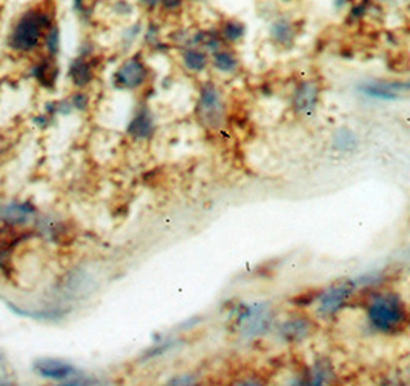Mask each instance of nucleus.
Segmentation results:
<instances>
[{
    "mask_svg": "<svg viewBox=\"0 0 410 386\" xmlns=\"http://www.w3.org/2000/svg\"><path fill=\"white\" fill-rule=\"evenodd\" d=\"M54 25L53 14L42 5L29 6L19 14L8 34V48L19 54H29L43 44L46 31Z\"/></svg>",
    "mask_w": 410,
    "mask_h": 386,
    "instance_id": "nucleus-1",
    "label": "nucleus"
},
{
    "mask_svg": "<svg viewBox=\"0 0 410 386\" xmlns=\"http://www.w3.org/2000/svg\"><path fill=\"white\" fill-rule=\"evenodd\" d=\"M367 316L371 324L381 333H398L407 321L404 303L393 294L376 295L369 305Z\"/></svg>",
    "mask_w": 410,
    "mask_h": 386,
    "instance_id": "nucleus-2",
    "label": "nucleus"
},
{
    "mask_svg": "<svg viewBox=\"0 0 410 386\" xmlns=\"http://www.w3.org/2000/svg\"><path fill=\"white\" fill-rule=\"evenodd\" d=\"M234 321L241 335L252 339L268 331L272 324V310L263 303L247 305L238 308Z\"/></svg>",
    "mask_w": 410,
    "mask_h": 386,
    "instance_id": "nucleus-3",
    "label": "nucleus"
},
{
    "mask_svg": "<svg viewBox=\"0 0 410 386\" xmlns=\"http://www.w3.org/2000/svg\"><path fill=\"white\" fill-rule=\"evenodd\" d=\"M197 114L209 128H220L224 122V102L215 85H205L200 93Z\"/></svg>",
    "mask_w": 410,
    "mask_h": 386,
    "instance_id": "nucleus-4",
    "label": "nucleus"
},
{
    "mask_svg": "<svg viewBox=\"0 0 410 386\" xmlns=\"http://www.w3.org/2000/svg\"><path fill=\"white\" fill-rule=\"evenodd\" d=\"M148 77V69L144 63L132 58L126 60L122 67L114 72V85L117 88H123V90H135L140 85L144 84Z\"/></svg>",
    "mask_w": 410,
    "mask_h": 386,
    "instance_id": "nucleus-5",
    "label": "nucleus"
},
{
    "mask_svg": "<svg viewBox=\"0 0 410 386\" xmlns=\"http://www.w3.org/2000/svg\"><path fill=\"white\" fill-rule=\"evenodd\" d=\"M353 288H355V284L353 281H348V284H343L339 286H332L331 289L321 295L320 300V314L321 316H334L335 312H339L344 303L348 302L350 297Z\"/></svg>",
    "mask_w": 410,
    "mask_h": 386,
    "instance_id": "nucleus-6",
    "label": "nucleus"
},
{
    "mask_svg": "<svg viewBox=\"0 0 410 386\" xmlns=\"http://www.w3.org/2000/svg\"><path fill=\"white\" fill-rule=\"evenodd\" d=\"M36 373L40 374L48 380H57V382H67L72 379V375L77 374V369L57 359H39L34 364Z\"/></svg>",
    "mask_w": 410,
    "mask_h": 386,
    "instance_id": "nucleus-7",
    "label": "nucleus"
},
{
    "mask_svg": "<svg viewBox=\"0 0 410 386\" xmlns=\"http://www.w3.org/2000/svg\"><path fill=\"white\" fill-rule=\"evenodd\" d=\"M36 215V206L29 202H13L0 210V217L5 225L22 227L27 225Z\"/></svg>",
    "mask_w": 410,
    "mask_h": 386,
    "instance_id": "nucleus-8",
    "label": "nucleus"
},
{
    "mask_svg": "<svg viewBox=\"0 0 410 386\" xmlns=\"http://www.w3.org/2000/svg\"><path fill=\"white\" fill-rule=\"evenodd\" d=\"M320 88L317 84L306 82L296 88L294 94V107L300 114H312L317 108Z\"/></svg>",
    "mask_w": 410,
    "mask_h": 386,
    "instance_id": "nucleus-9",
    "label": "nucleus"
},
{
    "mask_svg": "<svg viewBox=\"0 0 410 386\" xmlns=\"http://www.w3.org/2000/svg\"><path fill=\"white\" fill-rule=\"evenodd\" d=\"M31 74L37 80V82L43 88H54L55 82H57L59 76V68L57 63H55V58L53 55H45V58L40 59L34 63L33 69H31Z\"/></svg>",
    "mask_w": 410,
    "mask_h": 386,
    "instance_id": "nucleus-10",
    "label": "nucleus"
},
{
    "mask_svg": "<svg viewBox=\"0 0 410 386\" xmlns=\"http://www.w3.org/2000/svg\"><path fill=\"white\" fill-rule=\"evenodd\" d=\"M23 239H25V234L18 231V227L4 225V227L0 228V267L2 268L6 267L8 257H10L13 249L18 246Z\"/></svg>",
    "mask_w": 410,
    "mask_h": 386,
    "instance_id": "nucleus-11",
    "label": "nucleus"
},
{
    "mask_svg": "<svg viewBox=\"0 0 410 386\" xmlns=\"http://www.w3.org/2000/svg\"><path fill=\"white\" fill-rule=\"evenodd\" d=\"M68 76L71 79V82L77 88H83L86 85H90L91 80L94 79L93 63L90 62V59L85 58V55H80V58L72 60Z\"/></svg>",
    "mask_w": 410,
    "mask_h": 386,
    "instance_id": "nucleus-12",
    "label": "nucleus"
},
{
    "mask_svg": "<svg viewBox=\"0 0 410 386\" xmlns=\"http://www.w3.org/2000/svg\"><path fill=\"white\" fill-rule=\"evenodd\" d=\"M128 133H130L135 139H148L154 133V120H152L151 114L143 109L137 114L132 122L128 126Z\"/></svg>",
    "mask_w": 410,
    "mask_h": 386,
    "instance_id": "nucleus-13",
    "label": "nucleus"
},
{
    "mask_svg": "<svg viewBox=\"0 0 410 386\" xmlns=\"http://www.w3.org/2000/svg\"><path fill=\"white\" fill-rule=\"evenodd\" d=\"M281 335L289 342H300L304 337H308L310 333V325L304 319H294L286 324L280 329Z\"/></svg>",
    "mask_w": 410,
    "mask_h": 386,
    "instance_id": "nucleus-14",
    "label": "nucleus"
},
{
    "mask_svg": "<svg viewBox=\"0 0 410 386\" xmlns=\"http://www.w3.org/2000/svg\"><path fill=\"white\" fill-rule=\"evenodd\" d=\"M8 307H10V310L14 311L18 316L28 317V319H33V320H57V319L65 316V312L59 311V310H37V311H31L28 308L18 307V305H14V303H8Z\"/></svg>",
    "mask_w": 410,
    "mask_h": 386,
    "instance_id": "nucleus-15",
    "label": "nucleus"
},
{
    "mask_svg": "<svg viewBox=\"0 0 410 386\" xmlns=\"http://www.w3.org/2000/svg\"><path fill=\"white\" fill-rule=\"evenodd\" d=\"M361 91H363L367 98L380 99V100H395L398 98V93L395 86L385 85V84H369L361 86Z\"/></svg>",
    "mask_w": 410,
    "mask_h": 386,
    "instance_id": "nucleus-16",
    "label": "nucleus"
},
{
    "mask_svg": "<svg viewBox=\"0 0 410 386\" xmlns=\"http://www.w3.org/2000/svg\"><path fill=\"white\" fill-rule=\"evenodd\" d=\"M183 63L189 71L200 72L207 67V55L205 51L197 48H188L183 51Z\"/></svg>",
    "mask_w": 410,
    "mask_h": 386,
    "instance_id": "nucleus-17",
    "label": "nucleus"
},
{
    "mask_svg": "<svg viewBox=\"0 0 410 386\" xmlns=\"http://www.w3.org/2000/svg\"><path fill=\"white\" fill-rule=\"evenodd\" d=\"M214 67L221 72H234L238 67V60L234 54L226 50H219L214 53Z\"/></svg>",
    "mask_w": 410,
    "mask_h": 386,
    "instance_id": "nucleus-18",
    "label": "nucleus"
},
{
    "mask_svg": "<svg viewBox=\"0 0 410 386\" xmlns=\"http://www.w3.org/2000/svg\"><path fill=\"white\" fill-rule=\"evenodd\" d=\"M271 34L278 44L289 45L294 40V28L287 20L281 19V20L273 23L272 28H271Z\"/></svg>",
    "mask_w": 410,
    "mask_h": 386,
    "instance_id": "nucleus-19",
    "label": "nucleus"
},
{
    "mask_svg": "<svg viewBox=\"0 0 410 386\" xmlns=\"http://www.w3.org/2000/svg\"><path fill=\"white\" fill-rule=\"evenodd\" d=\"M246 29L245 25L238 20H228L224 22L221 29V37L226 42H238V40L245 36Z\"/></svg>",
    "mask_w": 410,
    "mask_h": 386,
    "instance_id": "nucleus-20",
    "label": "nucleus"
},
{
    "mask_svg": "<svg viewBox=\"0 0 410 386\" xmlns=\"http://www.w3.org/2000/svg\"><path fill=\"white\" fill-rule=\"evenodd\" d=\"M332 379V368L329 366L327 361H320L310 371L309 383L312 385H323Z\"/></svg>",
    "mask_w": 410,
    "mask_h": 386,
    "instance_id": "nucleus-21",
    "label": "nucleus"
},
{
    "mask_svg": "<svg viewBox=\"0 0 410 386\" xmlns=\"http://www.w3.org/2000/svg\"><path fill=\"white\" fill-rule=\"evenodd\" d=\"M43 45L46 48L48 55H53V58L57 55V53L60 50V31L57 27H55V23L46 31L45 39H43Z\"/></svg>",
    "mask_w": 410,
    "mask_h": 386,
    "instance_id": "nucleus-22",
    "label": "nucleus"
},
{
    "mask_svg": "<svg viewBox=\"0 0 410 386\" xmlns=\"http://www.w3.org/2000/svg\"><path fill=\"white\" fill-rule=\"evenodd\" d=\"M357 145H358L357 135L348 130H340L335 134V147L339 149H343V151L353 149V148H357Z\"/></svg>",
    "mask_w": 410,
    "mask_h": 386,
    "instance_id": "nucleus-23",
    "label": "nucleus"
},
{
    "mask_svg": "<svg viewBox=\"0 0 410 386\" xmlns=\"http://www.w3.org/2000/svg\"><path fill=\"white\" fill-rule=\"evenodd\" d=\"M71 105H72V108H76L78 111L86 109V107H88V95H85V94H76V95H72Z\"/></svg>",
    "mask_w": 410,
    "mask_h": 386,
    "instance_id": "nucleus-24",
    "label": "nucleus"
},
{
    "mask_svg": "<svg viewBox=\"0 0 410 386\" xmlns=\"http://www.w3.org/2000/svg\"><path fill=\"white\" fill-rule=\"evenodd\" d=\"M160 2H162L165 10L175 11V10H179V8L182 6L183 0H160Z\"/></svg>",
    "mask_w": 410,
    "mask_h": 386,
    "instance_id": "nucleus-25",
    "label": "nucleus"
},
{
    "mask_svg": "<svg viewBox=\"0 0 410 386\" xmlns=\"http://www.w3.org/2000/svg\"><path fill=\"white\" fill-rule=\"evenodd\" d=\"M192 379H189V377H184V379H182V377H177V379H174L171 383H177V385H188V383H194L191 382Z\"/></svg>",
    "mask_w": 410,
    "mask_h": 386,
    "instance_id": "nucleus-26",
    "label": "nucleus"
},
{
    "mask_svg": "<svg viewBox=\"0 0 410 386\" xmlns=\"http://www.w3.org/2000/svg\"><path fill=\"white\" fill-rule=\"evenodd\" d=\"M140 4H143L144 6H148V8H152V6H156V4L158 2V0H139Z\"/></svg>",
    "mask_w": 410,
    "mask_h": 386,
    "instance_id": "nucleus-27",
    "label": "nucleus"
},
{
    "mask_svg": "<svg viewBox=\"0 0 410 386\" xmlns=\"http://www.w3.org/2000/svg\"><path fill=\"white\" fill-rule=\"evenodd\" d=\"M2 361H4V357H2V354H0V364H2Z\"/></svg>",
    "mask_w": 410,
    "mask_h": 386,
    "instance_id": "nucleus-28",
    "label": "nucleus"
}]
</instances>
